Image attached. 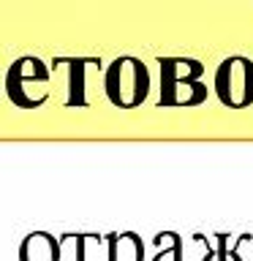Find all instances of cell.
<instances>
[{
    "instance_id": "8",
    "label": "cell",
    "mask_w": 253,
    "mask_h": 261,
    "mask_svg": "<svg viewBox=\"0 0 253 261\" xmlns=\"http://www.w3.org/2000/svg\"><path fill=\"white\" fill-rule=\"evenodd\" d=\"M153 242L158 245V253H155L153 261H183L185 245L177 231H161V234H155Z\"/></svg>"
},
{
    "instance_id": "4",
    "label": "cell",
    "mask_w": 253,
    "mask_h": 261,
    "mask_svg": "<svg viewBox=\"0 0 253 261\" xmlns=\"http://www.w3.org/2000/svg\"><path fill=\"white\" fill-rule=\"evenodd\" d=\"M212 90L229 109H248L253 103V60L242 55L226 57L215 71Z\"/></svg>"
},
{
    "instance_id": "1",
    "label": "cell",
    "mask_w": 253,
    "mask_h": 261,
    "mask_svg": "<svg viewBox=\"0 0 253 261\" xmlns=\"http://www.w3.org/2000/svg\"><path fill=\"white\" fill-rule=\"evenodd\" d=\"M161 101L158 106H199L207 98L201 85L204 65L191 57H161Z\"/></svg>"
},
{
    "instance_id": "3",
    "label": "cell",
    "mask_w": 253,
    "mask_h": 261,
    "mask_svg": "<svg viewBox=\"0 0 253 261\" xmlns=\"http://www.w3.org/2000/svg\"><path fill=\"white\" fill-rule=\"evenodd\" d=\"M49 65L38 57H19L6 73V95L19 109H38L49 98Z\"/></svg>"
},
{
    "instance_id": "9",
    "label": "cell",
    "mask_w": 253,
    "mask_h": 261,
    "mask_svg": "<svg viewBox=\"0 0 253 261\" xmlns=\"http://www.w3.org/2000/svg\"><path fill=\"white\" fill-rule=\"evenodd\" d=\"M215 240H218V261H229V248H226L229 237L226 234H215Z\"/></svg>"
},
{
    "instance_id": "5",
    "label": "cell",
    "mask_w": 253,
    "mask_h": 261,
    "mask_svg": "<svg viewBox=\"0 0 253 261\" xmlns=\"http://www.w3.org/2000/svg\"><path fill=\"white\" fill-rule=\"evenodd\" d=\"M63 242L49 231H30L19 242V261H60Z\"/></svg>"
},
{
    "instance_id": "7",
    "label": "cell",
    "mask_w": 253,
    "mask_h": 261,
    "mask_svg": "<svg viewBox=\"0 0 253 261\" xmlns=\"http://www.w3.org/2000/svg\"><path fill=\"white\" fill-rule=\"evenodd\" d=\"M63 63V68L68 71V98L65 103L68 106H87V65H95L98 60L90 57V60H57Z\"/></svg>"
},
{
    "instance_id": "6",
    "label": "cell",
    "mask_w": 253,
    "mask_h": 261,
    "mask_svg": "<svg viewBox=\"0 0 253 261\" xmlns=\"http://www.w3.org/2000/svg\"><path fill=\"white\" fill-rule=\"evenodd\" d=\"M106 261H144V242L136 231L106 237Z\"/></svg>"
},
{
    "instance_id": "2",
    "label": "cell",
    "mask_w": 253,
    "mask_h": 261,
    "mask_svg": "<svg viewBox=\"0 0 253 261\" xmlns=\"http://www.w3.org/2000/svg\"><path fill=\"white\" fill-rule=\"evenodd\" d=\"M104 93L117 109H136L150 95V68L139 57H117L104 73Z\"/></svg>"
}]
</instances>
